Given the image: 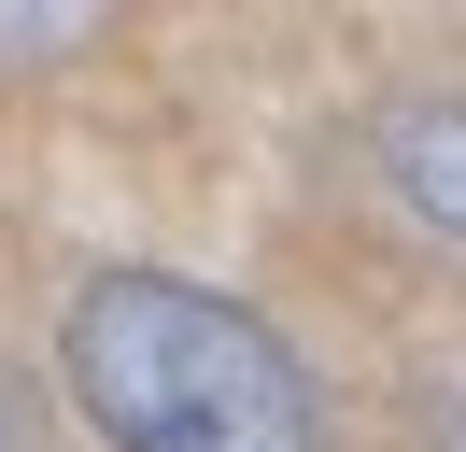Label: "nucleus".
<instances>
[{
    "instance_id": "f257e3e1",
    "label": "nucleus",
    "mask_w": 466,
    "mask_h": 452,
    "mask_svg": "<svg viewBox=\"0 0 466 452\" xmlns=\"http://www.w3.org/2000/svg\"><path fill=\"white\" fill-rule=\"evenodd\" d=\"M57 367L114 452H325L311 367L184 269H99L71 297Z\"/></svg>"
},
{
    "instance_id": "f03ea898",
    "label": "nucleus",
    "mask_w": 466,
    "mask_h": 452,
    "mask_svg": "<svg viewBox=\"0 0 466 452\" xmlns=\"http://www.w3.org/2000/svg\"><path fill=\"white\" fill-rule=\"evenodd\" d=\"M368 170H381V198H396L424 241H466V99H452V85H424V99H381Z\"/></svg>"
},
{
    "instance_id": "7ed1b4c3",
    "label": "nucleus",
    "mask_w": 466,
    "mask_h": 452,
    "mask_svg": "<svg viewBox=\"0 0 466 452\" xmlns=\"http://www.w3.org/2000/svg\"><path fill=\"white\" fill-rule=\"evenodd\" d=\"M99 15H0V71H29V56H71Z\"/></svg>"
},
{
    "instance_id": "20e7f679",
    "label": "nucleus",
    "mask_w": 466,
    "mask_h": 452,
    "mask_svg": "<svg viewBox=\"0 0 466 452\" xmlns=\"http://www.w3.org/2000/svg\"><path fill=\"white\" fill-rule=\"evenodd\" d=\"M410 452H466V382H438V396H424V438H410Z\"/></svg>"
}]
</instances>
